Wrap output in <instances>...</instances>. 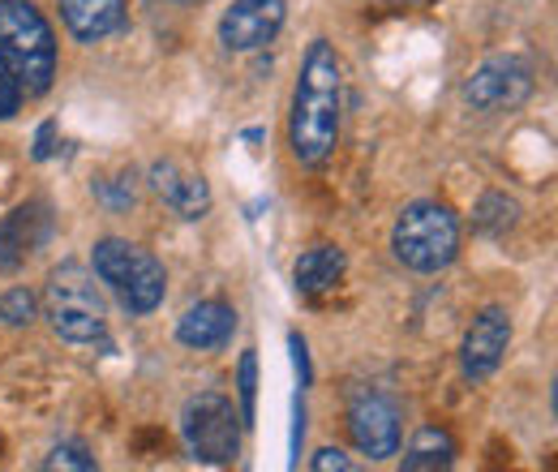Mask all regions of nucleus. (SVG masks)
Returning a JSON list of instances; mask_svg holds the SVG:
<instances>
[{
    "label": "nucleus",
    "mask_w": 558,
    "mask_h": 472,
    "mask_svg": "<svg viewBox=\"0 0 558 472\" xmlns=\"http://www.w3.org/2000/svg\"><path fill=\"white\" fill-rule=\"evenodd\" d=\"M340 108H344V65L327 39H314L301 61L292 112H288V146L296 164L305 168L327 164L340 137Z\"/></svg>",
    "instance_id": "1"
},
{
    "label": "nucleus",
    "mask_w": 558,
    "mask_h": 472,
    "mask_svg": "<svg viewBox=\"0 0 558 472\" xmlns=\"http://www.w3.org/2000/svg\"><path fill=\"white\" fill-rule=\"evenodd\" d=\"M0 61L26 99L44 95L57 77V35L31 0H0Z\"/></svg>",
    "instance_id": "2"
},
{
    "label": "nucleus",
    "mask_w": 558,
    "mask_h": 472,
    "mask_svg": "<svg viewBox=\"0 0 558 472\" xmlns=\"http://www.w3.org/2000/svg\"><path fill=\"white\" fill-rule=\"evenodd\" d=\"M391 250L396 258L417 275H434V270L451 267L456 250H460V219L456 210L442 203H413L404 206V215L396 219L391 232Z\"/></svg>",
    "instance_id": "3"
},
{
    "label": "nucleus",
    "mask_w": 558,
    "mask_h": 472,
    "mask_svg": "<svg viewBox=\"0 0 558 472\" xmlns=\"http://www.w3.org/2000/svg\"><path fill=\"white\" fill-rule=\"evenodd\" d=\"M44 314L52 323V331L70 343H95L108 331V310L104 296L95 288V275L82 263H61L48 275V292H44Z\"/></svg>",
    "instance_id": "4"
},
{
    "label": "nucleus",
    "mask_w": 558,
    "mask_h": 472,
    "mask_svg": "<svg viewBox=\"0 0 558 472\" xmlns=\"http://www.w3.org/2000/svg\"><path fill=\"white\" fill-rule=\"evenodd\" d=\"M95 275L121 296V305L130 314L159 310V301L168 292V275L159 267V258L130 245V241H121V237H108V241L95 245Z\"/></svg>",
    "instance_id": "5"
},
{
    "label": "nucleus",
    "mask_w": 558,
    "mask_h": 472,
    "mask_svg": "<svg viewBox=\"0 0 558 472\" xmlns=\"http://www.w3.org/2000/svg\"><path fill=\"white\" fill-rule=\"evenodd\" d=\"M181 434L194 460L203 464H232L241 451V412L232 408V400L203 391L185 404L181 416Z\"/></svg>",
    "instance_id": "6"
},
{
    "label": "nucleus",
    "mask_w": 558,
    "mask_h": 472,
    "mask_svg": "<svg viewBox=\"0 0 558 472\" xmlns=\"http://www.w3.org/2000/svg\"><path fill=\"white\" fill-rule=\"evenodd\" d=\"M533 95V69L520 57H489L464 82V99L477 112H511Z\"/></svg>",
    "instance_id": "7"
},
{
    "label": "nucleus",
    "mask_w": 558,
    "mask_h": 472,
    "mask_svg": "<svg viewBox=\"0 0 558 472\" xmlns=\"http://www.w3.org/2000/svg\"><path fill=\"white\" fill-rule=\"evenodd\" d=\"M283 0H232L219 17V44L228 52H258L283 26Z\"/></svg>",
    "instance_id": "8"
},
{
    "label": "nucleus",
    "mask_w": 558,
    "mask_h": 472,
    "mask_svg": "<svg viewBox=\"0 0 558 472\" xmlns=\"http://www.w3.org/2000/svg\"><path fill=\"white\" fill-rule=\"evenodd\" d=\"M349 429H352V443L361 456L369 460H387L400 451V412L387 396H356L349 408Z\"/></svg>",
    "instance_id": "9"
},
{
    "label": "nucleus",
    "mask_w": 558,
    "mask_h": 472,
    "mask_svg": "<svg viewBox=\"0 0 558 472\" xmlns=\"http://www.w3.org/2000/svg\"><path fill=\"white\" fill-rule=\"evenodd\" d=\"M507 343H511V318H507V310H498V305L482 310V314L473 318L469 336H464V348H460V365H464V374H469L473 383L489 378V374L498 370Z\"/></svg>",
    "instance_id": "10"
},
{
    "label": "nucleus",
    "mask_w": 558,
    "mask_h": 472,
    "mask_svg": "<svg viewBox=\"0 0 558 472\" xmlns=\"http://www.w3.org/2000/svg\"><path fill=\"white\" fill-rule=\"evenodd\" d=\"M52 237V215L44 203H26L0 219V267H22Z\"/></svg>",
    "instance_id": "11"
},
{
    "label": "nucleus",
    "mask_w": 558,
    "mask_h": 472,
    "mask_svg": "<svg viewBox=\"0 0 558 472\" xmlns=\"http://www.w3.org/2000/svg\"><path fill=\"white\" fill-rule=\"evenodd\" d=\"M150 190L172 206L181 219H203L210 210V185L198 172H190L185 164H177V159L150 164Z\"/></svg>",
    "instance_id": "12"
},
{
    "label": "nucleus",
    "mask_w": 558,
    "mask_h": 472,
    "mask_svg": "<svg viewBox=\"0 0 558 472\" xmlns=\"http://www.w3.org/2000/svg\"><path fill=\"white\" fill-rule=\"evenodd\" d=\"M232 331H236V310L223 305V301H198V305H190V310L181 314V323H177V339H181L185 348H198V352L223 348V343L232 339Z\"/></svg>",
    "instance_id": "13"
},
{
    "label": "nucleus",
    "mask_w": 558,
    "mask_h": 472,
    "mask_svg": "<svg viewBox=\"0 0 558 472\" xmlns=\"http://www.w3.org/2000/svg\"><path fill=\"white\" fill-rule=\"evenodd\" d=\"M61 17L77 44H99L125 26V0H61Z\"/></svg>",
    "instance_id": "14"
},
{
    "label": "nucleus",
    "mask_w": 558,
    "mask_h": 472,
    "mask_svg": "<svg viewBox=\"0 0 558 472\" xmlns=\"http://www.w3.org/2000/svg\"><path fill=\"white\" fill-rule=\"evenodd\" d=\"M344 267H349V258H344V250H336V245H318V250L301 254V258H296V267H292L296 292L314 296V292L336 288V283H340V275H344Z\"/></svg>",
    "instance_id": "15"
},
{
    "label": "nucleus",
    "mask_w": 558,
    "mask_h": 472,
    "mask_svg": "<svg viewBox=\"0 0 558 472\" xmlns=\"http://www.w3.org/2000/svg\"><path fill=\"white\" fill-rule=\"evenodd\" d=\"M451 464H456V443L438 425H425L417 438H413L409 456H404V472H438V469H451Z\"/></svg>",
    "instance_id": "16"
},
{
    "label": "nucleus",
    "mask_w": 558,
    "mask_h": 472,
    "mask_svg": "<svg viewBox=\"0 0 558 472\" xmlns=\"http://www.w3.org/2000/svg\"><path fill=\"white\" fill-rule=\"evenodd\" d=\"M515 210H520V206L511 203L507 194H486V198L477 203V210H473V228L486 232V237H502V232L515 223Z\"/></svg>",
    "instance_id": "17"
},
{
    "label": "nucleus",
    "mask_w": 558,
    "mask_h": 472,
    "mask_svg": "<svg viewBox=\"0 0 558 472\" xmlns=\"http://www.w3.org/2000/svg\"><path fill=\"white\" fill-rule=\"evenodd\" d=\"M0 323H9V327H31V323H35V296H31L26 288H9V292L0 296Z\"/></svg>",
    "instance_id": "18"
},
{
    "label": "nucleus",
    "mask_w": 558,
    "mask_h": 472,
    "mask_svg": "<svg viewBox=\"0 0 558 472\" xmlns=\"http://www.w3.org/2000/svg\"><path fill=\"white\" fill-rule=\"evenodd\" d=\"M236 387H241V425H250V421H254V404H258V356H254V352L241 356Z\"/></svg>",
    "instance_id": "19"
},
{
    "label": "nucleus",
    "mask_w": 558,
    "mask_h": 472,
    "mask_svg": "<svg viewBox=\"0 0 558 472\" xmlns=\"http://www.w3.org/2000/svg\"><path fill=\"white\" fill-rule=\"evenodd\" d=\"M44 469L90 472V469H95V456H86V447H82V443H61V447H52V456L44 460Z\"/></svg>",
    "instance_id": "20"
},
{
    "label": "nucleus",
    "mask_w": 558,
    "mask_h": 472,
    "mask_svg": "<svg viewBox=\"0 0 558 472\" xmlns=\"http://www.w3.org/2000/svg\"><path fill=\"white\" fill-rule=\"evenodd\" d=\"M17 108H22V90H17V82H13L9 65L0 61V121H9Z\"/></svg>",
    "instance_id": "21"
},
{
    "label": "nucleus",
    "mask_w": 558,
    "mask_h": 472,
    "mask_svg": "<svg viewBox=\"0 0 558 472\" xmlns=\"http://www.w3.org/2000/svg\"><path fill=\"white\" fill-rule=\"evenodd\" d=\"M310 469H314V472H331V469H336V472H352V460L344 456V451H340V447H323V451L310 460Z\"/></svg>",
    "instance_id": "22"
},
{
    "label": "nucleus",
    "mask_w": 558,
    "mask_h": 472,
    "mask_svg": "<svg viewBox=\"0 0 558 472\" xmlns=\"http://www.w3.org/2000/svg\"><path fill=\"white\" fill-rule=\"evenodd\" d=\"M52 134H57V125L44 121V125H39V137H35V159H48V155H52Z\"/></svg>",
    "instance_id": "23"
},
{
    "label": "nucleus",
    "mask_w": 558,
    "mask_h": 472,
    "mask_svg": "<svg viewBox=\"0 0 558 472\" xmlns=\"http://www.w3.org/2000/svg\"><path fill=\"white\" fill-rule=\"evenodd\" d=\"M292 356H296V370H301V383H310V356H305V339L292 336Z\"/></svg>",
    "instance_id": "24"
},
{
    "label": "nucleus",
    "mask_w": 558,
    "mask_h": 472,
    "mask_svg": "<svg viewBox=\"0 0 558 472\" xmlns=\"http://www.w3.org/2000/svg\"><path fill=\"white\" fill-rule=\"evenodd\" d=\"M181 4H194V0H181Z\"/></svg>",
    "instance_id": "25"
}]
</instances>
